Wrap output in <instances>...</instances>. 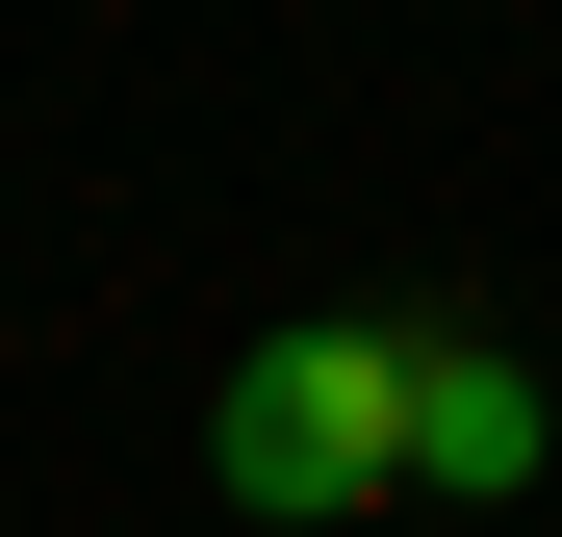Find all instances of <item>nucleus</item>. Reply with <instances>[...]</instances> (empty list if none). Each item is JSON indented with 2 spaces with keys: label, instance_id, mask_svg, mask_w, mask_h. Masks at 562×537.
Returning a JSON list of instances; mask_svg holds the SVG:
<instances>
[{
  "label": "nucleus",
  "instance_id": "1",
  "mask_svg": "<svg viewBox=\"0 0 562 537\" xmlns=\"http://www.w3.org/2000/svg\"><path fill=\"white\" fill-rule=\"evenodd\" d=\"M205 486H231L256 537L409 512V307H281L231 384H205Z\"/></svg>",
  "mask_w": 562,
  "mask_h": 537
},
{
  "label": "nucleus",
  "instance_id": "2",
  "mask_svg": "<svg viewBox=\"0 0 562 537\" xmlns=\"http://www.w3.org/2000/svg\"><path fill=\"white\" fill-rule=\"evenodd\" d=\"M537 461H562L537 358H486V333H435V307H409V512H512Z\"/></svg>",
  "mask_w": 562,
  "mask_h": 537
}]
</instances>
